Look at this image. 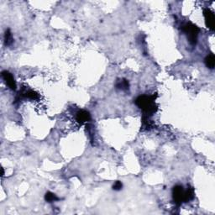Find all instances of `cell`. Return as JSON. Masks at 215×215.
Here are the masks:
<instances>
[{"label":"cell","mask_w":215,"mask_h":215,"mask_svg":"<svg viewBox=\"0 0 215 215\" xmlns=\"http://www.w3.org/2000/svg\"><path fill=\"white\" fill-rule=\"evenodd\" d=\"M13 39L10 30H6L5 35H4V43H5L6 46H10L13 43Z\"/></svg>","instance_id":"11"},{"label":"cell","mask_w":215,"mask_h":215,"mask_svg":"<svg viewBox=\"0 0 215 215\" xmlns=\"http://www.w3.org/2000/svg\"><path fill=\"white\" fill-rule=\"evenodd\" d=\"M193 198H194V190L192 187H189L187 191H185L184 192V202H189Z\"/></svg>","instance_id":"7"},{"label":"cell","mask_w":215,"mask_h":215,"mask_svg":"<svg viewBox=\"0 0 215 215\" xmlns=\"http://www.w3.org/2000/svg\"><path fill=\"white\" fill-rule=\"evenodd\" d=\"M122 187H123V184H122L121 181H115V183L113 186V189L115 190V191H119V190L122 189Z\"/></svg>","instance_id":"14"},{"label":"cell","mask_w":215,"mask_h":215,"mask_svg":"<svg viewBox=\"0 0 215 215\" xmlns=\"http://www.w3.org/2000/svg\"><path fill=\"white\" fill-rule=\"evenodd\" d=\"M203 15L205 18V23L206 25L210 30L213 31L215 29V17L214 13L210 10L209 8H204L203 9Z\"/></svg>","instance_id":"4"},{"label":"cell","mask_w":215,"mask_h":215,"mask_svg":"<svg viewBox=\"0 0 215 215\" xmlns=\"http://www.w3.org/2000/svg\"><path fill=\"white\" fill-rule=\"evenodd\" d=\"M24 97L30 99H32V100H36V99H39V94L33 90H29L24 93Z\"/></svg>","instance_id":"12"},{"label":"cell","mask_w":215,"mask_h":215,"mask_svg":"<svg viewBox=\"0 0 215 215\" xmlns=\"http://www.w3.org/2000/svg\"><path fill=\"white\" fill-rule=\"evenodd\" d=\"M2 77L5 81L6 84L8 86V88L12 90H16V83L13 75L8 71H3L2 73Z\"/></svg>","instance_id":"5"},{"label":"cell","mask_w":215,"mask_h":215,"mask_svg":"<svg viewBox=\"0 0 215 215\" xmlns=\"http://www.w3.org/2000/svg\"><path fill=\"white\" fill-rule=\"evenodd\" d=\"M45 199H46V202H55V201H56V200H58V197H57L56 195L54 194L53 192H47L46 193V195H45Z\"/></svg>","instance_id":"13"},{"label":"cell","mask_w":215,"mask_h":215,"mask_svg":"<svg viewBox=\"0 0 215 215\" xmlns=\"http://www.w3.org/2000/svg\"><path fill=\"white\" fill-rule=\"evenodd\" d=\"M153 127V122L150 119V117L144 115L142 118V128L144 130H150Z\"/></svg>","instance_id":"8"},{"label":"cell","mask_w":215,"mask_h":215,"mask_svg":"<svg viewBox=\"0 0 215 215\" xmlns=\"http://www.w3.org/2000/svg\"><path fill=\"white\" fill-rule=\"evenodd\" d=\"M181 30H182V31L185 34L187 35V40L190 42V44L192 45V46H195L196 43H197L198 34H199V28L195 25V24H193L187 23L182 26Z\"/></svg>","instance_id":"2"},{"label":"cell","mask_w":215,"mask_h":215,"mask_svg":"<svg viewBox=\"0 0 215 215\" xmlns=\"http://www.w3.org/2000/svg\"><path fill=\"white\" fill-rule=\"evenodd\" d=\"M116 88L118 89H121V90L126 91L130 88V83L126 79H121L119 80L116 83Z\"/></svg>","instance_id":"9"},{"label":"cell","mask_w":215,"mask_h":215,"mask_svg":"<svg viewBox=\"0 0 215 215\" xmlns=\"http://www.w3.org/2000/svg\"><path fill=\"white\" fill-rule=\"evenodd\" d=\"M184 191L183 187L181 186H175L172 189V197H173V200L175 203H176L177 206L181 204V202H184Z\"/></svg>","instance_id":"3"},{"label":"cell","mask_w":215,"mask_h":215,"mask_svg":"<svg viewBox=\"0 0 215 215\" xmlns=\"http://www.w3.org/2000/svg\"><path fill=\"white\" fill-rule=\"evenodd\" d=\"M205 64L207 66V67L210 69H213L215 66V57L213 54L208 55L206 58H205Z\"/></svg>","instance_id":"10"},{"label":"cell","mask_w":215,"mask_h":215,"mask_svg":"<svg viewBox=\"0 0 215 215\" xmlns=\"http://www.w3.org/2000/svg\"><path fill=\"white\" fill-rule=\"evenodd\" d=\"M76 119L79 124H84L86 122L90 121L91 115L88 111L86 110H80L77 113Z\"/></svg>","instance_id":"6"},{"label":"cell","mask_w":215,"mask_h":215,"mask_svg":"<svg viewBox=\"0 0 215 215\" xmlns=\"http://www.w3.org/2000/svg\"><path fill=\"white\" fill-rule=\"evenodd\" d=\"M156 98L155 95L153 96H143L138 97L135 100V104L137 105L140 109H142L144 112V115L150 117L153 114H155L157 110V105H156Z\"/></svg>","instance_id":"1"}]
</instances>
